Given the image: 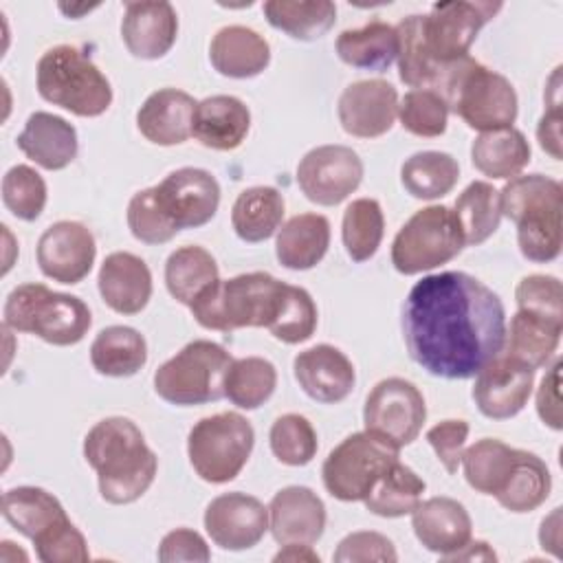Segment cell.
Segmentation results:
<instances>
[{
  "mask_svg": "<svg viewBox=\"0 0 563 563\" xmlns=\"http://www.w3.org/2000/svg\"><path fill=\"white\" fill-rule=\"evenodd\" d=\"M409 356L431 376L464 380L488 365L506 341L497 292L462 271L422 277L402 306Z\"/></svg>",
  "mask_w": 563,
  "mask_h": 563,
  "instance_id": "6da1fadb",
  "label": "cell"
},
{
  "mask_svg": "<svg viewBox=\"0 0 563 563\" xmlns=\"http://www.w3.org/2000/svg\"><path fill=\"white\" fill-rule=\"evenodd\" d=\"M189 310L207 330L266 328L288 345L308 341L317 328V306L310 292L262 271L218 279Z\"/></svg>",
  "mask_w": 563,
  "mask_h": 563,
  "instance_id": "7a4b0ae2",
  "label": "cell"
},
{
  "mask_svg": "<svg viewBox=\"0 0 563 563\" xmlns=\"http://www.w3.org/2000/svg\"><path fill=\"white\" fill-rule=\"evenodd\" d=\"M84 457L97 473L101 497L114 506L132 504L147 493L158 468V457L141 429L121 416L103 418L86 433Z\"/></svg>",
  "mask_w": 563,
  "mask_h": 563,
  "instance_id": "3957f363",
  "label": "cell"
},
{
  "mask_svg": "<svg viewBox=\"0 0 563 563\" xmlns=\"http://www.w3.org/2000/svg\"><path fill=\"white\" fill-rule=\"evenodd\" d=\"M501 216L517 224V244L526 260L548 264L563 246V187L543 174L510 178L499 191Z\"/></svg>",
  "mask_w": 563,
  "mask_h": 563,
  "instance_id": "277c9868",
  "label": "cell"
},
{
  "mask_svg": "<svg viewBox=\"0 0 563 563\" xmlns=\"http://www.w3.org/2000/svg\"><path fill=\"white\" fill-rule=\"evenodd\" d=\"M433 90L473 130L510 128L517 119L519 103L512 84L471 55L451 62Z\"/></svg>",
  "mask_w": 563,
  "mask_h": 563,
  "instance_id": "5b68a950",
  "label": "cell"
},
{
  "mask_svg": "<svg viewBox=\"0 0 563 563\" xmlns=\"http://www.w3.org/2000/svg\"><path fill=\"white\" fill-rule=\"evenodd\" d=\"M2 517L26 539L44 563H86L90 559L84 534L68 519L59 499L37 486L9 488L2 495Z\"/></svg>",
  "mask_w": 563,
  "mask_h": 563,
  "instance_id": "8992f818",
  "label": "cell"
},
{
  "mask_svg": "<svg viewBox=\"0 0 563 563\" xmlns=\"http://www.w3.org/2000/svg\"><path fill=\"white\" fill-rule=\"evenodd\" d=\"M92 323L88 306L66 292H55L44 284L15 286L2 308V325L15 332L35 334L51 345L79 343Z\"/></svg>",
  "mask_w": 563,
  "mask_h": 563,
  "instance_id": "52a82bcc",
  "label": "cell"
},
{
  "mask_svg": "<svg viewBox=\"0 0 563 563\" xmlns=\"http://www.w3.org/2000/svg\"><path fill=\"white\" fill-rule=\"evenodd\" d=\"M37 92L44 101L77 117H99L112 103V88L97 64L77 46L48 48L35 73Z\"/></svg>",
  "mask_w": 563,
  "mask_h": 563,
  "instance_id": "ba28073f",
  "label": "cell"
},
{
  "mask_svg": "<svg viewBox=\"0 0 563 563\" xmlns=\"http://www.w3.org/2000/svg\"><path fill=\"white\" fill-rule=\"evenodd\" d=\"M231 354L207 339H196L154 372V391L169 405L191 407L224 398Z\"/></svg>",
  "mask_w": 563,
  "mask_h": 563,
  "instance_id": "9c48e42d",
  "label": "cell"
},
{
  "mask_svg": "<svg viewBox=\"0 0 563 563\" xmlns=\"http://www.w3.org/2000/svg\"><path fill=\"white\" fill-rule=\"evenodd\" d=\"M499 9L501 2L453 0L433 4L427 15H413L418 44L435 73L433 88L451 62L468 55L477 33L495 18Z\"/></svg>",
  "mask_w": 563,
  "mask_h": 563,
  "instance_id": "30bf717a",
  "label": "cell"
},
{
  "mask_svg": "<svg viewBox=\"0 0 563 563\" xmlns=\"http://www.w3.org/2000/svg\"><path fill=\"white\" fill-rule=\"evenodd\" d=\"M255 444L251 422L238 411H222L198 420L187 438V455L196 475L209 484H224L240 475Z\"/></svg>",
  "mask_w": 563,
  "mask_h": 563,
  "instance_id": "8fae6325",
  "label": "cell"
},
{
  "mask_svg": "<svg viewBox=\"0 0 563 563\" xmlns=\"http://www.w3.org/2000/svg\"><path fill=\"white\" fill-rule=\"evenodd\" d=\"M398 457L400 449L394 442L372 431L352 433L325 457L323 486L339 501H363Z\"/></svg>",
  "mask_w": 563,
  "mask_h": 563,
  "instance_id": "7c38bea8",
  "label": "cell"
},
{
  "mask_svg": "<svg viewBox=\"0 0 563 563\" xmlns=\"http://www.w3.org/2000/svg\"><path fill=\"white\" fill-rule=\"evenodd\" d=\"M464 249L455 213L446 205L416 211L391 242V264L402 275H418L451 262Z\"/></svg>",
  "mask_w": 563,
  "mask_h": 563,
  "instance_id": "4fadbf2b",
  "label": "cell"
},
{
  "mask_svg": "<svg viewBox=\"0 0 563 563\" xmlns=\"http://www.w3.org/2000/svg\"><path fill=\"white\" fill-rule=\"evenodd\" d=\"M424 418L427 405L420 389L398 376L376 383L363 407L365 431L394 442L398 449L418 438Z\"/></svg>",
  "mask_w": 563,
  "mask_h": 563,
  "instance_id": "5bb4252c",
  "label": "cell"
},
{
  "mask_svg": "<svg viewBox=\"0 0 563 563\" xmlns=\"http://www.w3.org/2000/svg\"><path fill=\"white\" fill-rule=\"evenodd\" d=\"M363 180V161L347 145H319L297 165V185L321 207L343 202Z\"/></svg>",
  "mask_w": 563,
  "mask_h": 563,
  "instance_id": "9a60e30c",
  "label": "cell"
},
{
  "mask_svg": "<svg viewBox=\"0 0 563 563\" xmlns=\"http://www.w3.org/2000/svg\"><path fill=\"white\" fill-rule=\"evenodd\" d=\"M152 189L161 211L176 231L207 224L220 205L216 176L200 167L174 169Z\"/></svg>",
  "mask_w": 563,
  "mask_h": 563,
  "instance_id": "2e32d148",
  "label": "cell"
},
{
  "mask_svg": "<svg viewBox=\"0 0 563 563\" xmlns=\"http://www.w3.org/2000/svg\"><path fill=\"white\" fill-rule=\"evenodd\" d=\"M532 385L534 369L499 352L475 374L473 400L482 416L490 420H508L526 407Z\"/></svg>",
  "mask_w": 563,
  "mask_h": 563,
  "instance_id": "e0dca14e",
  "label": "cell"
},
{
  "mask_svg": "<svg viewBox=\"0 0 563 563\" xmlns=\"http://www.w3.org/2000/svg\"><path fill=\"white\" fill-rule=\"evenodd\" d=\"M95 255L92 231L75 220L51 224L37 240L40 271L59 284H79L90 273Z\"/></svg>",
  "mask_w": 563,
  "mask_h": 563,
  "instance_id": "ac0fdd59",
  "label": "cell"
},
{
  "mask_svg": "<svg viewBox=\"0 0 563 563\" xmlns=\"http://www.w3.org/2000/svg\"><path fill=\"white\" fill-rule=\"evenodd\" d=\"M205 530L222 550H249L268 530V508L246 493L218 495L205 510Z\"/></svg>",
  "mask_w": 563,
  "mask_h": 563,
  "instance_id": "d6986e66",
  "label": "cell"
},
{
  "mask_svg": "<svg viewBox=\"0 0 563 563\" xmlns=\"http://www.w3.org/2000/svg\"><path fill=\"white\" fill-rule=\"evenodd\" d=\"M341 128L358 139H376L391 130L398 114V92L385 79L350 84L339 97Z\"/></svg>",
  "mask_w": 563,
  "mask_h": 563,
  "instance_id": "ffe728a7",
  "label": "cell"
},
{
  "mask_svg": "<svg viewBox=\"0 0 563 563\" xmlns=\"http://www.w3.org/2000/svg\"><path fill=\"white\" fill-rule=\"evenodd\" d=\"M325 528V506L308 486H286L268 504V530L279 545L321 539Z\"/></svg>",
  "mask_w": 563,
  "mask_h": 563,
  "instance_id": "44dd1931",
  "label": "cell"
},
{
  "mask_svg": "<svg viewBox=\"0 0 563 563\" xmlns=\"http://www.w3.org/2000/svg\"><path fill=\"white\" fill-rule=\"evenodd\" d=\"M299 387L317 402L334 405L350 396L356 383L352 361L334 345L319 343L299 352L292 361Z\"/></svg>",
  "mask_w": 563,
  "mask_h": 563,
  "instance_id": "7402d4cb",
  "label": "cell"
},
{
  "mask_svg": "<svg viewBox=\"0 0 563 563\" xmlns=\"http://www.w3.org/2000/svg\"><path fill=\"white\" fill-rule=\"evenodd\" d=\"M416 539L444 561L460 552L473 534V523L466 508L451 497H431L420 501L411 512Z\"/></svg>",
  "mask_w": 563,
  "mask_h": 563,
  "instance_id": "603a6c76",
  "label": "cell"
},
{
  "mask_svg": "<svg viewBox=\"0 0 563 563\" xmlns=\"http://www.w3.org/2000/svg\"><path fill=\"white\" fill-rule=\"evenodd\" d=\"M178 18L169 2H128L121 20V37L128 51L141 59L163 57L176 42Z\"/></svg>",
  "mask_w": 563,
  "mask_h": 563,
  "instance_id": "cb8c5ba5",
  "label": "cell"
},
{
  "mask_svg": "<svg viewBox=\"0 0 563 563\" xmlns=\"http://www.w3.org/2000/svg\"><path fill=\"white\" fill-rule=\"evenodd\" d=\"M198 101L176 88L152 92L136 112L139 132L156 145H178L194 134V112Z\"/></svg>",
  "mask_w": 563,
  "mask_h": 563,
  "instance_id": "d4e9b609",
  "label": "cell"
},
{
  "mask_svg": "<svg viewBox=\"0 0 563 563\" xmlns=\"http://www.w3.org/2000/svg\"><path fill=\"white\" fill-rule=\"evenodd\" d=\"M97 286L108 308L119 314H136L152 297V273L139 255L117 251L103 260Z\"/></svg>",
  "mask_w": 563,
  "mask_h": 563,
  "instance_id": "484cf974",
  "label": "cell"
},
{
  "mask_svg": "<svg viewBox=\"0 0 563 563\" xmlns=\"http://www.w3.org/2000/svg\"><path fill=\"white\" fill-rule=\"evenodd\" d=\"M18 147L40 167L57 172L68 167L77 156V130L57 114L33 112L18 136Z\"/></svg>",
  "mask_w": 563,
  "mask_h": 563,
  "instance_id": "4316f807",
  "label": "cell"
},
{
  "mask_svg": "<svg viewBox=\"0 0 563 563\" xmlns=\"http://www.w3.org/2000/svg\"><path fill=\"white\" fill-rule=\"evenodd\" d=\"M251 128L246 103L233 95H213L198 101L194 112V136L211 150L229 152L242 145Z\"/></svg>",
  "mask_w": 563,
  "mask_h": 563,
  "instance_id": "83f0119b",
  "label": "cell"
},
{
  "mask_svg": "<svg viewBox=\"0 0 563 563\" xmlns=\"http://www.w3.org/2000/svg\"><path fill=\"white\" fill-rule=\"evenodd\" d=\"M213 68L233 79H249L260 75L271 62L268 42L253 29L242 24L222 26L209 46Z\"/></svg>",
  "mask_w": 563,
  "mask_h": 563,
  "instance_id": "f1b7e54d",
  "label": "cell"
},
{
  "mask_svg": "<svg viewBox=\"0 0 563 563\" xmlns=\"http://www.w3.org/2000/svg\"><path fill=\"white\" fill-rule=\"evenodd\" d=\"M330 246V222L321 213H297L277 233L275 255L290 271L317 266Z\"/></svg>",
  "mask_w": 563,
  "mask_h": 563,
  "instance_id": "f546056e",
  "label": "cell"
},
{
  "mask_svg": "<svg viewBox=\"0 0 563 563\" xmlns=\"http://www.w3.org/2000/svg\"><path fill=\"white\" fill-rule=\"evenodd\" d=\"M521 449L508 446L497 438H482L464 449L460 464L471 488L482 495L497 497L510 482Z\"/></svg>",
  "mask_w": 563,
  "mask_h": 563,
  "instance_id": "4dcf8cb0",
  "label": "cell"
},
{
  "mask_svg": "<svg viewBox=\"0 0 563 563\" xmlns=\"http://www.w3.org/2000/svg\"><path fill=\"white\" fill-rule=\"evenodd\" d=\"M471 161L488 178H515L530 163V143L517 128L482 132L471 145Z\"/></svg>",
  "mask_w": 563,
  "mask_h": 563,
  "instance_id": "1f68e13d",
  "label": "cell"
},
{
  "mask_svg": "<svg viewBox=\"0 0 563 563\" xmlns=\"http://www.w3.org/2000/svg\"><path fill=\"white\" fill-rule=\"evenodd\" d=\"M336 55L347 66L383 73L398 55L396 26L372 20L361 29H347L336 37Z\"/></svg>",
  "mask_w": 563,
  "mask_h": 563,
  "instance_id": "d6a6232c",
  "label": "cell"
},
{
  "mask_svg": "<svg viewBox=\"0 0 563 563\" xmlns=\"http://www.w3.org/2000/svg\"><path fill=\"white\" fill-rule=\"evenodd\" d=\"M561 332L563 323L519 310L510 319V328L506 330L501 352L532 369H539L545 367L554 356L561 341Z\"/></svg>",
  "mask_w": 563,
  "mask_h": 563,
  "instance_id": "836d02e7",
  "label": "cell"
},
{
  "mask_svg": "<svg viewBox=\"0 0 563 563\" xmlns=\"http://www.w3.org/2000/svg\"><path fill=\"white\" fill-rule=\"evenodd\" d=\"M90 363L103 376H132L147 363V343L130 325L103 328L90 345Z\"/></svg>",
  "mask_w": 563,
  "mask_h": 563,
  "instance_id": "e575fe53",
  "label": "cell"
},
{
  "mask_svg": "<svg viewBox=\"0 0 563 563\" xmlns=\"http://www.w3.org/2000/svg\"><path fill=\"white\" fill-rule=\"evenodd\" d=\"M284 196L275 187H249L244 189L231 209V224L240 240L264 242L282 224Z\"/></svg>",
  "mask_w": 563,
  "mask_h": 563,
  "instance_id": "d590c367",
  "label": "cell"
},
{
  "mask_svg": "<svg viewBox=\"0 0 563 563\" xmlns=\"http://www.w3.org/2000/svg\"><path fill=\"white\" fill-rule=\"evenodd\" d=\"M218 279V264L202 246H180L165 262V286L185 306H191Z\"/></svg>",
  "mask_w": 563,
  "mask_h": 563,
  "instance_id": "8d00e7d4",
  "label": "cell"
},
{
  "mask_svg": "<svg viewBox=\"0 0 563 563\" xmlns=\"http://www.w3.org/2000/svg\"><path fill=\"white\" fill-rule=\"evenodd\" d=\"M264 15L273 29L308 42L334 26L336 7L330 0H268L264 2Z\"/></svg>",
  "mask_w": 563,
  "mask_h": 563,
  "instance_id": "74e56055",
  "label": "cell"
},
{
  "mask_svg": "<svg viewBox=\"0 0 563 563\" xmlns=\"http://www.w3.org/2000/svg\"><path fill=\"white\" fill-rule=\"evenodd\" d=\"M460 178L457 161L446 152H416L400 167V180L407 194L418 200H435L446 196Z\"/></svg>",
  "mask_w": 563,
  "mask_h": 563,
  "instance_id": "f35d334b",
  "label": "cell"
},
{
  "mask_svg": "<svg viewBox=\"0 0 563 563\" xmlns=\"http://www.w3.org/2000/svg\"><path fill=\"white\" fill-rule=\"evenodd\" d=\"M427 484L407 464L396 460L374 484L369 495L363 499L365 508L378 517L396 519L411 515L422 501Z\"/></svg>",
  "mask_w": 563,
  "mask_h": 563,
  "instance_id": "ab89813d",
  "label": "cell"
},
{
  "mask_svg": "<svg viewBox=\"0 0 563 563\" xmlns=\"http://www.w3.org/2000/svg\"><path fill=\"white\" fill-rule=\"evenodd\" d=\"M455 220L460 224L464 246L486 242L501 222L499 191L486 180H473L455 200Z\"/></svg>",
  "mask_w": 563,
  "mask_h": 563,
  "instance_id": "60d3db41",
  "label": "cell"
},
{
  "mask_svg": "<svg viewBox=\"0 0 563 563\" xmlns=\"http://www.w3.org/2000/svg\"><path fill=\"white\" fill-rule=\"evenodd\" d=\"M277 387V369L262 356L235 358L224 378V398L240 409L262 407Z\"/></svg>",
  "mask_w": 563,
  "mask_h": 563,
  "instance_id": "b9f144b4",
  "label": "cell"
},
{
  "mask_svg": "<svg viewBox=\"0 0 563 563\" xmlns=\"http://www.w3.org/2000/svg\"><path fill=\"white\" fill-rule=\"evenodd\" d=\"M550 490L552 477L545 462L530 451H521L510 482L495 499L510 512H530L550 497Z\"/></svg>",
  "mask_w": 563,
  "mask_h": 563,
  "instance_id": "7bdbcfd3",
  "label": "cell"
},
{
  "mask_svg": "<svg viewBox=\"0 0 563 563\" xmlns=\"http://www.w3.org/2000/svg\"><path fill=\"white\" fill-rule=\"evenodd\" d=\"M385 218L378 200L356 198L347 205L341 224V238L347 255L354 262H367L380 246Z\"/></svg>",
  "mask_w": 563,
  "mask_h": 563,
  "instance_id": "ee69618b",
  "label": "cell"
},
{
  "mask_svg": "<svg viewBox=\"0 0 563 563\" xmlns=\"http://www.w3.org/2000/svg\"><path fill=\"white\" fill-rule=\"evenodd\" d=\"M273 455L288 466H306L317 453V431L299 413L279 416L268 433Z\"/></svg>",
  "mask_w": 563,
  "mask_h": 563,
  "instance_id": "f6af8a7d",
  "label": "cell"
},
{
  "mask_svg": "<svg viewBox=\"0 0 563 563\" xmlns=\"http://www.w3.org/2000/svg\"><path fill=\"white\" fill-rule=\"evenodd\" d=\"M398 119L400 125L416 136H440L446 130L449 106L435 90L416 88L400 99Z\"/></svg>",
  "mask_w": 563,
  "mask_h": 563,
  "instance_id": "bcb514c9",
  "label": "cell"
},
{
  "mask_svg": "<svg viewBox=\"0 0 563 563\" xmlns=\"http://www.w3.org/2000/svg\"><path fill=\"white\" fill-rule=\"evenodd\" d=\"M2 202L20 220L33 222L46 205V183L29 165H13L2 178Z\"/></svg>",
  "mask_w": 563,
  "mask_h": 563,
  "instance_id": "7dc6e473",
  "label": "cell"
},
{
  "mask_svg": "<svg viewBox=\"0 0 563 563\" xmlns=\"http://www.w3.org/2000/svg\"><path fill=\"white\" fill-rule=\"evenodd\" d=\"M128 227L132 235L145 244H165L178 233L161 211L152 187L136 191L130 198Z\"/></svg>",
  "mask_w": 563,
  "mask_h": 563,
  "instance_id": "c3c4849f",
  "label": "cell"
},
{
  "mask_svg": "<svg viewBox=\"0 0 563 563\" xmlns=\"http://www.w3.org/2000/svg\"><path fill=\"white\" fill-rule=\"evenodd\" d=\"M519 310L563 323V290L552 275H528L515 288Z\"/></svg>",
  "mask_w": 563,
  "mask_h": 563,
  "instance_id": "681fc988",
  "label": "cell"
},
{
  "mask_svg": "<svg viewBox=\"0 0 563 563\" xmlns=\"http://www.w3.org/2000/svg\"><path fill=\"white\" fill-rule=\"evenodd\" d=\"M332 559L336 563H361V561L394 563L398 561V554L394 543L385 534L374 530H358L341 539Z\"/></svg>",
  "mask_w": 563,
  "mask_h": 563,
  "instance_id": "f907efd6",
  "label": "cell"
},
{
  "mask_svg": "<svg viewBox=\"0 0 563 563\" xmlns=\"http://www.w3.org/2000/svg\"><path fill=\"white\" fill-rule=\"evenodd\" d=\"M468 438V422L466 420H442L427 431V440L433 446L438 460L446 468V473H457L464 444Z\"/></svg>",
  "mask_w": 563,
  "mask_h": 563,
  "instance_id": "816d5d0a",
  "label": "cell"
},
{
  "mask_svg": "<svg viewBox=\"0 0 563 563\" xmlns=\"http://www.w3.org/2000/svg\"><path fill=\"white\" fill-rule=\"evenodd\" d=\"M156 556L163 563H174V561L207 563L211 559V552L207 541L196 530L176 528L163 537Z\"/></svg>",
  "mask_w": 563,
  "mask_h": 563,
  "instance_id": "f5cc1de1",
  "label": "cell"
},
{
  "mask_svg": "<svg viewBox=\"0 0 563 563\" xmlns=\"http://www.w3.org/2000/svg\"><path fill=\"white\" fill-rule=\"evenodd\" d=\"M559 376H561V358H556L550 367L548 374L543 376L539 391H537V413L539 418L559 431L561 424V398H559Z\"/></svg>",
  "mask_w": 563,
  "mask_h": 563,
  "instance_id": "db71d44e",
  "label": "cell"
},
{
  "mask_svg": "<svg viewBox=\"0 0 563 563\" xmlns=\"http://www.w3.org/2000/svg\"><path fill=\"white\" fill-rule=\"evenodd\" d=\"M539 145L554 158L561 161V110L559 101L550 103V112H545L537 125Z\"/></svg>",
  "mask_w": 563,
  "mask_h": 563,
  "instance_id": "11a10c76",
  "label": "cell"
},
{
  "mask_svg": "<svg viewBox=\"0 0 563 563\" xmlns=\"http://www.w3.org/2000/svg\"><path fill=\"white\" fill-rule=\"evenodd\" d=\"M273 561H310V563H319V554L306 545V543H286L275 556Z\"/></svg>",
  "mask_w": 563,
  "mask_h": 563,
  "instance_id": "9f6ffc18",
  "label": "cell"
}]
</instances>
